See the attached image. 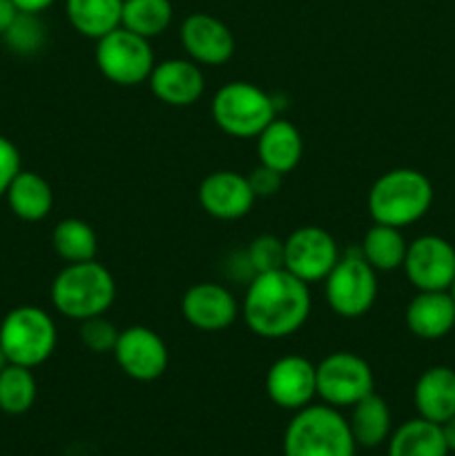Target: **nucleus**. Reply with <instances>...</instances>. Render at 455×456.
<instances>
[{
	"label": "nucleus",
	"mask_w": 455,
	"mask_h": 456,
	"mask_svg": "<svg viewBox=\"0 0 455 456\" xmlns=\"http://www.w3.org/2000/svg\"><path fill=\"white\" fill-rule=\"evenodd\" d=\"M3 40L9 52L18 53V56L38 53L47 43V29H45V22L40 20V13H18L12 27L3 34Z\"/></svg>",
	"instance_id": "obj_29"
},
{
	"label": "nucleus",
	"mask_w": 455,
	"mask_h": 456,
	"mask_svg": "<svg viewBox=\"0 0 455 456\" xmlns=\"http://www.w3.org/2000/svg\"><path fill=\"white\" fill-rule=\"evenodd\" d=\"M56 0H13V4L18 7V12L25 13H43L45 9H49Z\"/></svg>",
	"instance_id": "obj_35"
},
{
	"label": "nucleus",
	"mask_w": 455,
	"mask_h": 456,
	"mask_svg": "<svg viewBox=\"0 0 455 456\" xmlns=\"http://www.w3.org/2000/svg\"><path fill=\"white\" fill-rule=\"evenodd\" d=\"M406 248L409 243L400 227L373 223V227H368L361 239L360 254L370 263L375 272H395L404 263Z\"/></svg>",
	"instance_id": "obj_25"
},
{
	"label": "nucleus",
	"mask_w": 455,
	"mask_h": 456,
	"mask_svg": "<svg viewBox=\"0 0 455 456\" xmlns=\"http://www.w3.org/2000/svg\"><path fill=\"white\" fill-rule=\"evenodd\" d=\"M114 361L125 377L138 383H152L165 374L170 365V352L161 334L145 325H132L120 330L114 347Z\"/></svg>",
	"instance_id": "obj_12"
},
{
	"label": "nucleus",
	"mask_w": 455,
	"mask_h": 456,
	"mask_svg": "<svg viewBox=\"0 0 455 456\" xmlns=\"http://www.w3.org/2000/svg\"><path fill=\"white\" fill-rule=\"evenodd\" d=\"M94 61H96L98 71L110 83L120 85V87L145 83L156 65L150 40L132 34L125 27H119L96 40Z\"/></svg>",
	"instance_id": "obj_8"
},
{
	"label": "nucleus",
	"mask_w": 455,
	"mask_h": 456,
	"mask_svg": "<svg viewBox=\"0 0 455 456\" xmlns=\"http://www.w3.org/2000/svg\"><path fill=\"white\" fill-rule=\"evenodd\" d=\"M257 196L252 194L248 176L232 169L208 174L199 185V205L217 221H239L252 212Z\"/></svg>",
	"instance_id": "obj_15"
},
{
	"label": "nucleus",
	"mask_w": 455,
	"mask_h": 456,
	"mask_svg": "<svg viewBox=\"0 0 455 456\" xmlns=\"http://www.w3.org/2000/svg\"><path fill=\"white\" fill-rule=\"evenodd\" d=\"M388 456H449L444 432L422 417L409 419L388 436Z\"/></svg>",
	"instance_id": "obj_22"
},
{
	"label": "nucleus",
	"mask_w": 455,
	"mask_h": 456,
	"mask_svg": "<svg viewBox=\"0 0 455 456\" xmlns=\"http://www.w3.org/2000/svg\"><path fill=\"white\" fill-rule=\"evenodd\" d=\"M152 94L170 107H190L203 96L205 76L190 58H168L156 62L147 78Z\"/></svg>",
	"instance_id": "obj_17"
},
{
	"label": "nucleus",
	"mask_w": 455,
	"mask_h": 456,
	"mask_svg": "<svg viewBox=\"0 0 455 456\" xmlns=\"http://www.w3.org/2000/svg\"><path fill=\"white\" fill-rule=\"evenodd\" d=\"M174 7L170 0H123L120 27L152 40L172 25Z\"/></svg>",
	"instance_id": "obj_26"
},
{
	"label": "nucleus",
	"mask_w": 455,
	"mask_h": 456,
	"mask_svg": "<svg viewBox=\"0 0 455 456\" xmlns=\"http://www.w3.org/2000/svg\"><path fill=\"white\" fill-rule=\"evenodd\" d=\"M212 118L232 138H257L277 118L275 98L259 85L232 80L214 92Z\"/></svg>",
	"instance_id": "obj_5"
},
{
	"label": "nucleus",
	"mask_w": 455,
	"mask_h": 456,
	"mask_svg": "<svg viewBox=\"0 0 455 456\" xmlns=\"http://www.w3.org/2000/svg\"><path fill=\"white\" fill-rule=\"evenodd\" d=\"M49 298L58 314L70 321L103 316L116 298V281L103 263H67L49 288Z\"/></svg>",
	"instance_id": "obj_2"
},
{
	"label": "nucleus",
	"mask_w": 455,
	"mask_h": 456,
	"mask_svg": "<svg viewBox=\"0 0 455 456\" xmlns=\"http://www.w3.org/2000/svg\"><path fill=\"white\" fill-rule=\"evenodd\" d=\"M22 169V159L18 147L9 141L7 136L0 134V199H4L9 185L16 178V174Z\"/></svg>",
	"instance_id": "obj_32"
},
{
	"label": "nucleus",
	"mask_w": 455,
	"mask_h": 456,
	"mask_svg": "<svg viewBox=\"0 0 455 456\" xmlns=\"http://www.w3.org/2000/svg\"><path fill=\"white\" fill-rule=\"evenodd\" d=\"M181 314L187 325L201 332L228 330L241 314V305L235 294L219 283H196L183 294Z\"/></svg>",
	"instance_id": "obj_14"
},
{
	"label": "nucleus",
	"mask_w": 455,
	"mask_h": 456,
	"mask_svg": "<svg viewBox=\"0 0 455 456\" xmlns=\"http://www.w3.org/2000/svg\"><path fill=\"white\" fill-rule=\"evenodd\" d=\"M310 310V285L284 267L254 274L241 303V316L248 330L266 341H281L297 334L306 325Z\"/></svg>",
	"instance_id": "obj_1"
},
{
	"label": "nucleus",
	"mask_w": 455,
	"mask_h": 456,
	"mask_svg": "<svg viewBox=\"0 0 455 456\" xmlns=\"http://www.w3.org/2000/svg\"><path fill=\"white\" fill-rule=\"evenodd\" d=\"M366 203L373 223L401 230L428 214L433 205V183L418 169H388L370 185Z\"/></svg>",
	"instance_id": "obj_3"
},
{
	"label": "nucleus",
	"mask_w": 455,
	"mask_h": 456,
	"mask_svg": "<svg viewBox=\"0 0 455 456\" xmlns=\"http://www.w3.org/2000/svg\"><path fill=\"white\" fill-rule=\"evenodd\" d=\"M181 45L196 65L219 67L235 56V36L217 16L196 12L181 22Z\"/></svg>",
	"instance_id": "obj_16"
},
{
	"label": "nucleus",
	"mask_w": 455,
	"mask_h": 456,
	"mask_svg": "<svg viewBox=\"0 0 455 456\" xmlns=\"http://www.w3.org/2000/svg\"><path fill=\"white\" fill-rule=\"evenodd\" d=\"M7 365H9L7 354H4V350H3V347H0V372H3V370L7 368Z\"/></svg>",
	"instance_id": "obj_37"
},
{
	"label": "nucleus",
	"mask_w": 455,
	"mask_h": 456,
	"mask_svg": "<svg viewBox=\"0 0 455 456\" xmlns=\"http://www.w3.org/2000/svg\"><path fill=\"white\" fill-rule=\"evenodd\" d=\"M401 270L418 292H449L455 281V248L442 236H418L406 248Z\"/></svg>",
	"instance_id": "obj_11"
},
{
	"label": "nucleus",
	"mask_w": 455,
	"mask_h": 456,
	"mask_svg": "<svg viewBox=\"0 0 455 456\" xmlns=\"http://www.w3.org/2000/svg\"><path fill=\"white\" fill-rule=\"evenodd\" d=\"M449 292H451V297H453V301H455V281H453V285H451Z\"/></svg>",
	"instance_id": "obj_38"
},
{
	"label": "nucleus",
	"mask_w": 455,
	"mask_h": 456,
	"mask_svg": "<svg viewBox=\"0 0 455 456\" xmlns=\"http://www.w3.org/2000/svg\"><path fill=\"white\" fill-rule=\"evenodd\" d=\"M339 256L342 252H339L337 240L324 227H297L284 240V270L308 285L324 281Z\"/></svg>",
	"instance_id": "obj_10"
},
{
	"label": "nucleus",
	"mask_w": 455,
	"mask_h": 456,
	"mask_svg": "<svg viewBox=\"0 0 455 456\" xmlns=\"http://www.w3.org/2000/svg\"><path fill=\"white\" fill-rule=\"evenodd\" d=\"M65 13L80 36L98 40L120 27L123 0H65Z\"/></svg>",
	"instance_id": "obj_24"
},
{
	"label": "nucleus",
	"mask_w": 455,
	"mask_h": 456,
	"mask_svg": "<svg viewBox=\"0 0 455 456\" xmlns=\"http://www.w3.org/2000/svg\"><path fill=\"white\" fill-rule=\"evenodd\" d=\"M375 392V374L368 361L352 352H333L317 363V396L333 408H352Z\"/></svg>",
	"instance_id": "obj_9"
},
{
	"label": "nucleus",
	"mask_w": 455,
	"mask_h": 456,
	"mask_svg": "<svg viewBox=\"0 0 455 456\" xmlns=\"http://www.w3.org/2000/svg\"><path fill=\"white\" fill-rule=\"evenodd\" d=\"M348 419L337 408L310 403L297 410L284 432V456H355Z\"/></svg>",
	"instance_id": "obj_4"
},
{
	"label": "nucleus",
	"mask_w": 455,
	"mask_h": 456,
	"mask_svg": "<svg viewBox=\"0 0 455 456\" xmlns=\"http://www.w3.org/2000/svg\"><path fill=\"white\" fill-rule=\"evenodd\" d=\"M36 395H38V386L29 368L9 363L0 372V410L4 414L18 417V414L29 412Z\"/></svg>",
	"instance_id": "obj_28"
},
{
	"label": "nucleus",
	"mask_w": 455,
	"mask_h": 456,
	"mask_svg": "<svg viewBox=\"0 0 455 456\" xmlns=\"http://www.w3.org/2000/svg\"><path fill=\"white\" fill-rule=\"evenodd\" d=\"M56 343V323L38 305L13 307L0 323V347L13 365L29 370L38 368L54 354Z\"/></svg>",
	"instance_id": "obj_6"
},
{
	"label": "nucleus",
	"mask_w": 455,
	"mask_h": 456,
	"mask_svg": "<svg viewBox=\"0 0 455 456\" xmlns=\"http://www.w3.org/2000/svg\"><path fill=\"white\" fill-rule=\"evenodd\" d=\"M442 432H444L446 445H449V452H455V417H451L449 421L442 423Z\"/></svg>",
	"instance_id": "obj_36"
},
{
	"label": "nucleus",
	"mask_w": 455,
	"mask_h": 456,
	"mask_svg": "<svg viewBox=\"0 0 455 456\" xmlns=\"http://www.w3.org/2000/svg\"><path fill=\"white\" fill-rule=\"evenodd\" d=\"M377 272L360 252L339 256L324 279V297L330 310L342 319H361L377 301Z\"/></svg>",
	"instance_id": "obj_7"
},
{
	"label": "nucleus",
	"mask_w": 455,
	"mask_h": 456,
	"mask_svg": "<svg viewBox=\"0 0 455 456\" xmlns=\"http://www.w3.org/2000/svg\"><path fill=\"white\" fill-rule=\"evenodd\" d=\"M245 176H248L252 194L257 196V199H270V196H275L277 191L281 190V185H284V174L275 172V169L266 167V165L261 163H259L252 172L245 174Z\"/></svg>",
	"instance_id": "obj_33"
},
{
	"label": "nucleus",
	"mask_w": 455,
	"mask_h": 456,
	"mask_svg": "<svg viewBox=\"0 0 455 456\" xmlns=\"http://www.w3.org/2000/svg\"><path fill=\"white\" fill-rule=\"evenodd\" d=\"M9 209L16 218L25 223H38L49 216L54 208V190L45 176L31 169H21L9 185L7 194Z\"/></svg>",
	"instance_id": "obj_21"
},
{
	"label": "nucleus",
	"mask_w": 455,
	"mask_h": 456,
	"mask_svg": "<svg viewBox=\"0 0 455 456\" xmlns=\"http://www.w3.org/2000/svg\"><path fill=\"white\" fill-rule=\"evenodd\" d=\"M120 330L103 316H92L87 321H80L79 338L92 354H112L119 341Z\"/></svg>",
	"instance_id": "obj_31"
},
{
	"label": "nucleus",
	"mask_w": 455,
	"mask_h": 456,
	"mask_svg": "<svg viewBox=\"0 0 455 456\" xmlns=\"http://www.w3.org/2000/svg\"><path fill=\"white\" fill-rule=\"evenodd\" d=\"M266 395L277 408L297 410L306 408L317 396V365L306 356L288 354L277 359L266 372Z\"/></svg>",
	"instance_id": "obj_13"
},
{
	"label": "nucleus",
	"mask_w": 455,
	"mask_h": 456,
	"mask_svg": "<svg viewBox=\"0 0 455 456\" xmlns=\"http://www.w3.org/2000/svg\"><path fill=\"white\" fill-rule=\"evenodd\" d=\"M18 7L13 4V0H0V36L12 27V22L18 18Z\"/></svg>",
	"instance_id": "obj_34"
},
{
	"label": "nucleus",
	"mask_w": 455,
	"mask_h": 456,
	"mask_svg": "<svg viewBox=\"0 0 455 456\" xmlns=\"http://www.w3.org/2000/svg\"><path fill=\"white\" fill-rule=\"evenodd\" d=\"M406 328L422 341H440L455 328V301L451 292H418L406 307Z\"/></svg>",
	"instance_id": "obj_18"
},
{
	"label": "nucleus",
	"mask_w": 455,
	"mask_h": 456,
	"mask_svg": "<svg viewBox=\"0 0 455 456\" xmlns=\"http://www.w3.org/2000/svg\"><path fill=\"white\" fill-rule=\"evenodd\" d=\"M244 254L252 276L284 267V240L277 239L275 234H259L257 239L250 240Z\"/></svg>",
	"instance_id": "obj_30"
},
{
	"label": "nucleus",
	"mask_w": 455,
	"mask_h": 456,
	"mask_svg": "<svg viewBox=\"0 0 455 456\" xmlns=\"http://www.w3.org/2000/svg\"><path fill=\"white\" fill-rule=\"evenodd\" d=\"M348 426H351L352 439L360 448H379L382 444H386L393 432L391 408L384 396L370 392L351 408Z\"/></svg>",
	"instance_id": "obj_23"
},
{
	"label": "nucleus",
	"mask_w": 455,
	"mask_h": 456,
	"mask_svg": "<svg viewBox=\"0 0 455 456\" xmlns=\"http://www.w3.org/2000/svg\"><path fill=\"white\" fill-rule=\"evenodd\" d=\"M52 245L65 263L94 261L98 239L94 227L83 218H62L52 232Z\"/></svg>",
	"instance_id": "obj_27"
},
{
	"label": "nucleus",
	"mask_w": 455,
	"mask_h": 456,
	"mask_svg": "<svg viewBox=\"0 0 455 456\" xmlns=\"http://www.w3.org/2000/svg\"><path fill=\"white\" fill-rule=\"evenodd\" d=\"M413 403L418 417L437 426L455 417V370L446 365H433L424 370L415 383Z\"/></svg>",
	"instance_id": "obj_19"
},
{
	"label": "nucleus",
	"mask_w": 455,
	"mask_h": 456,
	"mask_svg": "<svg viewBox=\"0 0 455 456\" xmlns=\"http://www.w3.org/2000/svg\"><path fill=\"white\" fill-rule=\"evenodd\" d=\"M254 141H257L259 163L272 167L284 176L302 163L303 138L290 120L277 116Z\"/></svg>",
	"instance_id": "obj_20"
}]
</instances>
